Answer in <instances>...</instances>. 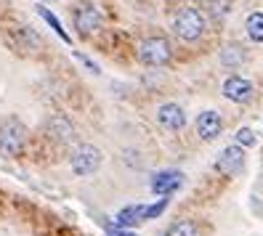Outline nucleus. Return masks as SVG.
<instances>
[{"label": "nucleus", "mask_w": 263, "mask_h": 236, "mask_svg": "<svg viewBox=\"0 0 263 236\" xmlns=\"http://www.w3.org/2000/svg\"><path fill=\"white\" fill-rule=\"evenodd\" d=\"M173 32L181 37V40H186V43H194L199 37H205L208 32V16L199 8L189 6V8H183L178 16L173 19Z\"/></svg>", "instance_id": "1"}, {"label": "nucleus", "mask_w": 263, "mask_h": 236, "mask_svg": "<svg viewBox=\"0 0 263 236\" xmlns=\"http://www.w3.org/2000/svg\"><path fill=\"white\" fill-rule=\"evenodd\" d=\"M170 58H173V45H170V40H165L160 35H152V37H144L138 43V61L141 64L165 67Z\"/></svg>", "instance_id": "2"}, {"label": "nucleus", "mask_w": 263, "mask_h": 236, "mask_svg": "<svg viewBox=\"0 0 263 236\" xmlns=\"http://www.w3.org/2000/svg\"><path fill=\"white\" fill-rule=\"evenodd\" d=\"M27 146V128L16 120L8 117L0 122V154L3 156H19Z\"/></svg>", "instance_id": "3"}, {"label": "nucleus", "mask_w": 263, "mask_h": 236, "mask_svg": "<svg viewBox=\"0 0 263 236\" xmlns=\"http://www.w3.org/2000/svg\"><path fill=\"white\" fill-rule=\"evenodd\" d=\"M69 165H72V170L77 172V175H90V172H96L99 165H101V151L96 146H90V144H83V146H77L72 151Z\"/></svg>", "instance_id": "4"}, {"label": "nucleus", "mask_w": 263, "mask_h": 236, "mask_svg": "<svg viewBox=\"0 0 263 236\" xmlns=\"http://www.w3.org/2000/svg\"><path fill=\"white\" fill-rule=\"evenodd\" d=\"M245 167V149L242 146H226L218 160H215V170L221 172V175H229V178H237Z\"/></svg>", "instance_id": "5"}, {"label": "nucleus", "mask_w": 263, "mask_h": 236, "mask_svg": "<svg viewBox=\"0 0 263 236\" xmlns=\"http://www.w3.org/2000/svg\"><path fill=\"white\" fill-rule=\"evenodd\" d=\"M253 93H255V85L247 80V77H242V74H231L229 80L223 83V96L231 104H250Z\"/></svg>", "instance_id": "6"}, {"label": "nucleus", "mask_w": 263, "mask_h": 236, "mask_svg": "<svg viewBox=\"0 0 263 236\" xmlns=\"http://www.w3.org/2000/svg\"><path fill=\"white\" fill-rule=\"evenodd\" d=\"M74 27H77V32H80L83 37L99 32V27H101V11L93 3H80V6H77V11H74Z\"/></svg>", "instance_id": "7"}, {"label": "nucleus", "mask_w": 263, "mask_h": 236, "mask_svg": "<svg viewBox=\"0 0 263 236\" xmlns=\"http://www.w3.org/2000/svg\"><path fill=\"white\" fill-rule=\"evenodd\" d=\"M181 186H183V172H178V170H160V172H154L152 181H149V188L160 196L176 194Z\"/></svg>", "instance_id": "8"}, {"label": "nucleus", "mask_w": 263, "mask_h": 236, "mask_svg": "<svg viewBox=\"0 0 263 236\" xmlns=\"http://www.w3.org/2000/svg\"><path fill=\"white\" fill-rule=\"evenodd\" d=\"M223 130V120L218 112H213V109H208V112L197 114V135L202 141H215L221 135Z\"/></svg>", "instance_id": "9"}, {"label": "nucleus", "mask_w": 263, "mask_h": 236, "mask_svg": "<svg viewBox=\"0 0 263 236\" xmlns=\"http://www.w3.org/2000/svg\"><path fill=\"white\" fill-rule=\"evenodd\" d=\"M157 122L162 125L165 130H181L183 125H186V114H183V109L178 104H162L157 109Z\"/></svg>", "instance_id": "10"}, {"label": "nucleus", "mask_w": 263, "mask_h": 236, "mask_svg": "<svg viewBox=\"0 0 263 236\" xmlns=\"http://www.w3.org/2000/svg\"><path fill=\"white\" fill-rule=\"evenodd\" d=\"M146 218V204H128V207H122L115 218V228H130L136 223H141V220Z\"/></svg>", "instance_id": "11"}, {"label": "nucleus", "mask_w": 263, "mask_h": 236, "mask_svg": "<svg viewBox=\"0 0 263 236\" xmlns=\"http://www.w3.org/2000/svg\"><path fill=\"white\" fill-rule=\"evenodd\" d=\"M48 135H51L53 141H61V144H67V141L74 138V128H72V122H69L67 117L56 114V117H51V122H48Z\"/></svg>", "instance_id": "12"}, {"label": "nucleus", "mask_w": 263, "mask_h": 236, "mask_svg": "<svg viewBox=\"0 0 263 236\" xmlns=\"http://www.w3.org/2000/svg\"><path fill=\"white\" fill-rule=\"evenodd\" d=\"M245 58H247V53H245L242 45H237V43H229L226 48H221V64H223V67H231V69H234V67L242 64Z\"/></svg>", "instance_id": "13"}, {"label": "nucleus", "mask_w": 263, "mask_h": 236, "mask_svg": "<svg viewBox=\"0 0 263 236\" xmlns=\"http://www.w3.org/2000/svg\"><path fill=\"white\" fill-rule=\"evenodd\" d=\"M245 29H247V37H250L253 43H263V13L260 11L250 13V16H247Z\"/></svg>", "instance_id": "14"}, {"label": "nucleus", "mask_w": 263, "mask_h": 236, "mask_svg": "<svg viewBox=\"0 0 263 236\" xmlns=\"http://www.w3.org/2000/svg\"><path fill=\"white\" fill-rule=\"evenodd\" d=\"M162 236H197V223L194 220H176L170 228H165Z\"/></svg>", "instance_id": "15"}, {"label": "nucleus", "mask_w": 263, "mask_h": 236, "mask_svg": "<svg viewBox=\"0 0 263 236\" xmlns=\"http://www.w3.org/2000/svg\"><path fill=\"white\" fill-rule=\"evenodd\" d=\"M37 13H40V16H43L45 22H48V27L53 29V32H56V35H59L61 40H64V43H69V35H67V29L61 27V22L56 19V13H53V11H48V8H43V6H40V8H37Z\"/></svg>", "instance_id": "16"}, {"label": "nucleus", "mask_w": 263, "mask_h": 236, "mask_svg": "<svg viewBox=\"0 0 263 236\" xmlns=\"http://www.w3.org/2000/svg\"><path fill=\"white\" fill-rule=\"evenodd\" d=\"M208 8H210V13L215 19H223V16H229V11H231V0H210Z\"/></svg>", "instance_id": "17"}, {"label": "nucleus", "mask_w": 263, "mask_h": 236, "mask_svg": "<svg viewBox=\"0 0 263 236\" xmlns=\"http://www.w3.org/2000/svg\"><path fill=\"white\" fill-rule=\"evenodd\" d=\"M167 204H170V199H167V196H162L160 202L149 204V207H146V218H144V220H154V218H160V215L167 210Z\"/></svg>", "instance_id": "18"}, {"label": "nucleus", "mask_w": 263, "mask_h": 236, "mask_svg": "<svg viewBox=\"0 0 263 236\" xmlns=\"http://www.w3.org/2000/svg\"><path fill=\"white\" fill-rule=\"evenodd\" d=\"M234 138H237V146H253L255 144V135H253L250 128H239Z\"/></svg>", "instance_id": "19"}, {"label": "nucleus", "mask_w": 263, "mask_h": 236, "mask_svg": "<svg viewBox=\"0 0 263 236\" xmlns=\"http://www.w3.org/2000/svg\"><path fill=\"white\" fill-rule=\"evenodd\" d=\"M74 56H77V58H80V61H83V64H85V67H88L90 72H93V74H99V67H96V64H93V61H90V58H85L83 53H74Z\"/></svg>", "instance_id": "20"}, {"label": "nucleus", "mask_w": 263, "mask_h": 236, "mask_svg": "<svg viewBox=\"0 0 263 236\" xmlns=\"http://www.w3.org/2000/svg\"><path fill=\"white\" fill-rule=\"evenodd\" d=\"M109 236H136L130 231H122V228H109Z\"/></svg>", "instance_id": "21"}, {"label": "nucleus", "mask_w": 263, "mask_h": 236, "mask_svg": "<svg viewBox=\"0 0 263 236\" xmlns=\"http://www.w3.org/2000/svg\"><path fill=\"white\" fill-rule=\"evenodd\" d=\"M43 3H45V0H43Z\"/></svg>", "instance_id": "22"}]
</instances>
